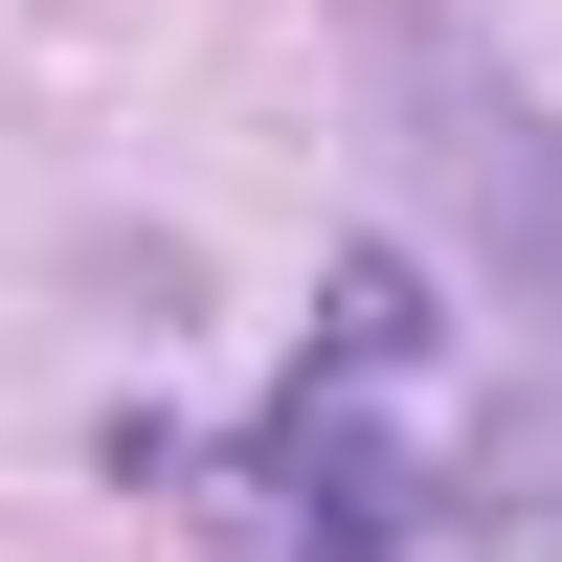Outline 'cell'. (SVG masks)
I'll return each instance as SVG.
<instances>
[{
  "label": "cell",
  "instance_id": "obj_1",
  "mask_svg": "<svg viewBox=\"0 0 562 562\" xmlns=\"http://www.w3.org/2000/svg\"><path fill=\"white\" fill-rule=\"evenodd\" d=\"M360 68H383V113H405V158H428V203L473 225L495 315H540V338H562V113L495 68L473 23H428V0H383V23H360Z\"/></svg>",
  "mask_w": 562,
  "mask_h": 562
}]
</instances>
